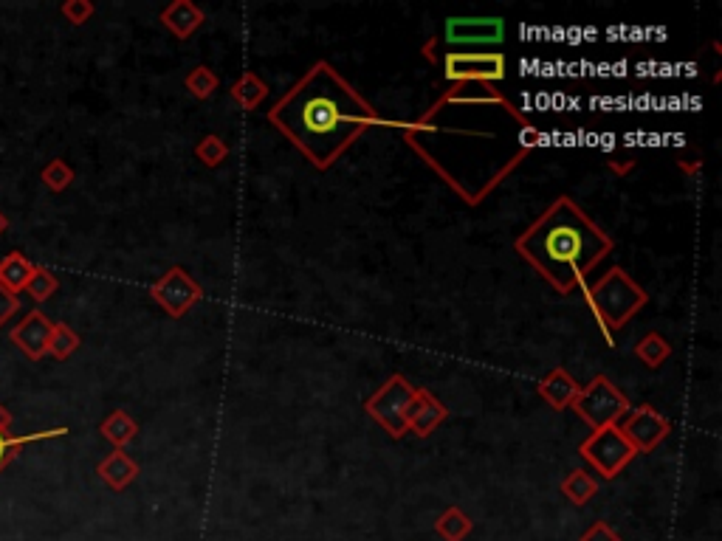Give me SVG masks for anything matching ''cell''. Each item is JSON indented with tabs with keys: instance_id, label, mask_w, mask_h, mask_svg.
I'll return each mask as SVG.
<instances>
[{
	"instance_id": "cell-1",
	"label": "cell",
	"mask_w": 722,
	"mask_h": 541,
	"mask_svg": "<svg viewBox=\"0 0 722 541\" xmlns=\"http://www.w3.org/2000/svg\"><path fill=\"white\" fill-rule=\"evenodd\" d=\"M404 141L460 201L480 206L525 164L542 133L497 85L460 82L404 124Z\"/></svg>"
},
{
	"instance_id": "cell-2",
	"label": "cell",
	"mask_w": 722,
	"mask_h": 541,
	"mask_svg": "<svg viewBox=\"0 0 722 541\" xmlns=\"http://www.w3.org/2000/svg\"><path fill=\"white\" fill-rule=\"evenodd\" d=\"M268 124L311 167L328 170L370 127L387 122L328 60H319L274 102Z\"/></svg>"
},
{
	"instance_id": "cell-3",
	"label": "cell",
	"mask_w": 722,
	"mask_h": 541,
	"mask_svg": "<svg viewBox=\"0 0 722 541\" xmlns=\"http://www.w3.org/2000/svg\"><path fill=\"white\" fill-rule=\"evenodd\" d=\"M514 248L556 294L567 296L587 285V274L615 243L579 203L562 195L519 234Z\"/></svg>"
},
{
	"instance_id": "cell-4",
	"label": "cell",
	"mask_w": 722,
	"mask_h": 541,
	"mask_svg": "<svg viewBox=\"0 0 722 541\" xmlns=\"http://www.w3.org/2000/svg\"><path fill=\"white\" fill-rule=\"evenodd\" d=\"M584 302L590 305L596 316L598 327L604 333V341L613 347V333L627 325L632 316H638V310L649 302V294L629 277L624 268H610L596 285H584Z\"/></svg>"
},
{
	"instance_id": "cell-5",
	"label": "cell",
	"mask_w": 722,
	"mask_h": 541,
	"mask_svg": "<svg viewBox=\"0 0 722 541\" xmlns=\"http://www.w3.org/2000/svg\"><path fill=\"white\" fill-rule=\"evenodd\" d=\"M570 409H576V415L596 432L604 426H615L624 418L629 412V401L607 375H596L587 387L579 389Z\"/></svg>"
},
{
	"instance_id": "cell-6",
	"label": "cell",
	"mask_w": 722,
	"mask_h": 541,
	"mask_svg": "<svg viewBox=\"0 0 722 541\" xmlns=\"http://www.w3.org/2000/svg\"><path fill=\"white\" fill-rule=\"evenodd\" d=\"M415 389L418 387H412L404 375H390L384 381V387H378L364 401V412L390 437H404L407 434V409L415 398Z\"/></svg>"
},
{
	"instance_id": "cell-7",
	"label": "cell",
	"mask_w": 722,
	"mask_h": 541,
	"mask_svg": "<svg viewBox=\"0 0 722 541\" xmlns=\"http://www.w3.org/2000/svg\"><path fill=\"white\" fill-rule=\"evenodd\" d=\"M579 454L604 480H615L632 463L635 449L624 440V434L618 432V423H615V426H604L590 434L579 446Z\"/></svg>"
},
{
	"instance_id": "cell-8",
	"label": "cell",
	"mask_w": 722,
	"mask_h": 541,
	"mask_svg": "<svg viewBox=\"0 0 722 541\" xmlns=\"http://www.w3.org/2000/svg\"><path fill=\"white\" fill-rule=\"evenodd\" d=\"M508 68L500 51H446L443 54V77L452 85L460 82H483L497 85L503 82Z\"/></svg>"
},
{
	"instance_id": "cell-9",
	"label": "cell",
	"mask_w": 722,
	"mask_h": 541,
	"mask_svg": "<svg viewBox=\"0 0 722 541\" xmlns=\"http://www.w3.org/2000/svg\"><path fill=\"white\" fill-rule=\"evenodd\" d=\"M503 17H449L446 20V46L449 51H480L483 46H503Z\"/></svg>"
},
{
	"instance_id": "cell-10",
	"label": "cell",
	"mask_w": 722,
	"mask_h": 541,
	"mask_svg": "<svg viewBox=\"0 0 722 541\" xmlns=\"http://www.w3.org/2000/svg\"><path fill=\"white\" fill-rule=\"evenodd\" d=\"M150 296L170 319H181L192 310V305H198L204 299V291L195 279L189 277V271L175 265L150 288Z\"/></svg>"
},
{
	"instance_id": "cell-11",
	"label": "cell",
	"mask_w": 722,
	"mask_h": 541,
	"mask_svg": "<svg viewBox=\"0 0 722 541\" xmlns=\"http://www.w3.org/2000/svg\"><path fill=\"white\" fill-rule=\"evenodd\" d=\"M618 432L624 434V440L635 449V454H646V451L658 449L669 437L672 426L655 406H638L618 420Z\"/></svg>"
},
{
	"instance_id": "cell-12",
	"label": "cell",
	"mask_w": 722,
	"mask_h": 541,
	"mask_svg": "<svg viewBox=\"0 0 722 541\" xmlns=\"http://www.w3.org/2000/svg\"><path fill=\"white\" fill-rule=\"evenodd\" d=\"M51 330H54V322L48 319L43 310L34 308L29 316L20 319V325L12 327V336H9V339H12V344H15L23 356L32 358V361H40V358L48 356Z\"/></svg>"
},
{
	"instance_id": "cell-13",
	"label": "cell",
	"mask_w": 722,
	"mask_h": 541,
	"mask_svg": "<svg viewBox=\"0 0 722 541\" xmlns=\"http://www.w3.org/2000/svg\"><path fill=\"white\" fill-rule=\"evenodd\" d=\"M446 418H449V409L429 389H415V398L407 409V432L429 437Z\"/></svg>"
},
{
	"instance_id": "cell-14",
	"label": "cell",
	"mask_w": 722,
	"mask_h": 541,
	"mask_svg": "<svg viewBox=\"0 0 722 541\" xmlns=\"http://www.w3.org/2000/svg\"><path fill=\"white\" fill-rule=\"evenodd\" d=\"M579 381L570 375L567 370L562 367H556V370H550L545 378H542V384L536 387L539 392V398L548 403L550 409H556V412H562V409H570L573 401H576V395H579Z\"/></svg>"
},
{
	"instance_id": "cell-15",
	"label": "cell",
	"mask_w": 722,
	"mask_h": 541,
	"mask_svg": "<svg viewBox=\"0 0 722 541\" xmlns=\"http://www.w3.org/2000/svg\"><path fill=\"white\" fill-rule=\"evenodd\" d=\"M96 474L110 491H125L127 485L139 477V463L125 449H113L102 463L96 465Z\"/></svg>"
},
{
	"instance_id": "cell-16",
	"label": "cell",
	"mask_w": 722,
	"mask_h": 541,
	"mask_svg": "<svg viewBox=\"0 0 722 541\" xmlns=\"http://www.w3.org/2000/svg\"><path fill=\"white\" fill-rule=\"evenodd\" d=\"M206 15L192 3V0H173L164 12H161V23L167 26L170 34L178 40H189L195 31L204 26Z\"/></svg>"
},
{
	"instance_id": "cell-17",
	"label": "cell",
	"mask_w": 722,
	"mask_h": 541,
	"mask_svg": "<svg viewBox=\"0 0 722 541\" xmlns=\"http://www.w3.org/2000/svg\"><path fill=\"white\" fill-rule=\"evenodd\" d=\"M68 429L57 426V429H46V432L34 434H9L0 432V474L6 471V465H12L20 457V451L26 449L29 443H40V440H54V437H65Z\"/></svg>"
},
{
	"instance_id": "cell-18",
	"label": "cell",
	"mask_w": 722,
	"mask_h": 541,
	"mask_svg": "<svg viewBox=\"0 0 722 541\" xmlns=\"http://www.w3.org/2000/svg\"><path fill=\"white\" fill-rule=\"evenodd\" d=\"M34 263L23 254V251H12L0 260V285L9 291V294H20L26 288V282L32 279Z\"/></svg>"
},
{
	"instance_id": "cell-19",
	"label": "cell",
	"mask_w": 722,
	"mask_h": 541,
	"mask_svg": "<svg viewBox=\"0 0 722 541\" xmlns=\"http://www.w3.org/2000/svg\"><path fill=\"white\" fill-rule=\"evenodd\" d=\"M99 434L108 440L113 449H125L130 440H136L139 423L130 418L125 409H113L108 418L99 423Z\"/></svg>"
},
{
	"instance_id": "cell-20",
	"label": "cell",
	"mask_w": 722,
	"mask_h": 541,
	"mask_svg": "<svg viewBox=\"0 0 722 541\" xmlns=\"http://www.w3.org/2000/svg\"><path fill=\"white\" fill-rule=\"evenodd\" d=\"M266 96H268V85L257 77L254 71L240 74V77L235 79V85H232V99H235L243 110H257L263 102H266Z\"/></svg>"
},
{
	"instance_id": "cell-21",
	"label": "cell",
	"mask_w": 722,
	"mask_h": 541,
	"mask_svg": "<svg viewBox=\"0 0 722 541\" xmlns=\"http://www.w3.org/2000/svg\"><path fill=\"white\" fill-rule=\"evenodd\" d=\"M435 530L443 541H463L474 530V522L460 508H446L435 522Z\"/></svg>"
},
{
	"instance_id": "cell-22",
	"label": "cell",
	"mask_w": 722,
	"mask_h": 541,
	"mask_svg": "<svg viewBox=\"0 0 722 541\" xmlns=\"http://www.w3.org/2000/svg\"><path fill=\"white\" fill-rule=\"evenodd\" d=\"M79 333L71 325L65 322H54V330H51V339H48V356L57 358V361H68L79 350Z\"/></svg>"
},
{
	"instance_id": "cell-23",
	"label": "cell",
	"mask_w": 722,
	"mask_h": 541,
	"mask_svg": "<svg viewBox=\"0 0 722 541\" xmlns=\"http://www.w3.org/2000/svg\"><path fill=\"white\" fill-rule=\"evenodd\" d=\"M23 291L32 296L34 305H43V302H48L51 296L60 291V279H57V274H54L51 268H46V265H34L32 279L26 282Z\"/></svg>"
},
{
	"instance_id": "cell-24",
	"label": "cell",
	"mask_w": 722,
	"mask_h": 541,
	"mask_svg": "<svg viewBox=\"0 0 722 541\" xmlns=\"http://www.w3.org/2000/svg\"><path fill=\"white\" fill-rule=\"evenodd\" d=\"M562 494L573 502V505H587L593 496L598 494V482L593 480V474L587 471H570L567 480L562 482Z\"/></svg>"
},
{
	"instance_id": "cell-25",
	"label": "cell",
	"mask_w": 722,
	"mask_h": 541,
	"mask_svg": "<svg viewBox=\"0 0 722 541\" xmlns=\"http://www.w3.org/2000/svg\"><path fill=\"white\" fill-rule=\"evenodd\" d=\"M635 356L644 361V367H649V370H658L660 364L672 356V344L663 339L660 333H649V336H644V339L638 341V347H635Z\"/></svg>"
},
{
	"instance_id": "cell-26",
	"label": "cell",
	"mask_w": 722,
	"mask_h": 541,
	"mask_svg": "<svg viewBox=\"0 0 722 541\" xmlns=\"http://www.w3.org/2000/svg\"><path fill=\"white\" fill-rule=\"evenodd\" d=\"M74 170H71V164L68 161H63V158H51L48 161L46 167L40 170V181L46 184V189H51V192H65L68 186L74 184Z\"/></svg>"
},
{
	"instance_id": "cell-27",
	"label": "cell",
	"mask_w": 722,
	"mask_h": 541,
	"mask_svg": "<svg viewBox=\"0 0 722 541\" xmlns=\"http://www.w3.org/2000/svg\"><path fill=\"white\" fill-rule=\"evenodd\" d=\"M184 85H187V91L195 96V99H209L212 93L218 91L220 79L218 74L212 71V68H206V65H195L192 71L187 74L184 79Z\"/></svg>"
},
{
	"instance_id": "cell-28",
	"label": "cell",
	"mask_w": 722,
	"mask_h": 541,
	"mask_svg": "<svg viewBox=\"0 0 722 541\" xmlns=\"http://www.w3.org/2000/svg\"><path fill=\"white\" fill-rule=\"evenodd\" d=\"M195 155L201 158L204 167H220L229 158V147L220 136H204V141H198L195 147Z\"/></svg>"
},
{
	"instance_id": "cell-29",
	"label": "cell",
	"mask_w": 722,
	"mask_h": 541,
	"mask_svg": "<svg viewBox=\"0 0 722 541\" xmlns=\"http://www.w3.org/2000/svg\"><path fill=\"white\" fill-rule=\"evenodd\" d=\"M60 12L68 23H74V26H85L91 17H94L96 6L91 0H65L63 6H60Z\"/></svg>"
},
{
	"instance_id": "cell-30",
	"label": "cell",
	"mask_w": 722,
	"mask_h": 541,
	"mask_svg": "<svg viewBox=\"0 0 722 541\" xmlns=\"http://www.w3.org/2000/svg\"><path fill=\"white\" fill-rule=\"evenodd\" d=\"M17 310H20V296L9 294V291L0 285V330L6 327V322L15 316Z\"/></svg>"
},
{
	"instance_id": "cell-31",
	"label": "cell",
	"mask_w": 722,
	"mask_h": 541,
	"mask_svg": "<svg viewBox=\"0 0 722 541\" xmlns=\"http://www.w3.org/2000/svg\"><path fill=\"white\" fill-rule=\"evenodd\" d=\"M579 541H621V536L607 522H596L581 533Z\"/></svg>"
},
{
	"instance_id": "cell-32",
	"label": "cell",
	"mask_w": 722,
	"mask_h": 541,
	"mask_svg": "<svg viewBox=\"0 0 722 541\" xmlns=\"http://www.w3.org/2000/svg\"><path fill=\"white\" fill-rule=\"evenodd\" d=\"M12 429V412L0 403V432H9Z\"/></svg>"
},
{
	"instance_id": "cell-33",
	"label": "cell",
	"mask_w": 722,
	"mask_h": 541,
	"mask_svg": "<svg viewBox=\"0 0 722 541\" xmlns=\"http://www.w3.org/2000/svg\"><path fill=\"white\" fill-rule=\"evenodd\" d=\"M6 229H9V217H6V215H3V212H0V237L6 234Z\"/></svg>"
}]
</instances>
